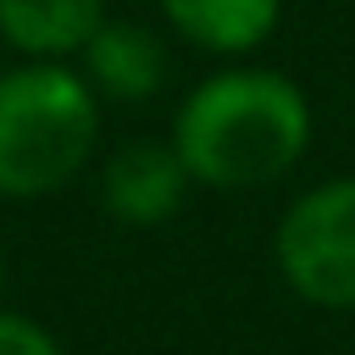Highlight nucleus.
I'll return each instance as SVG.
<instances>
[{
  "label": "nucleus",
  "instance_id": "nucleus-3",
  "mask_svg": "<svg viewBox=\"0 0 355 355\" xmlns=\"http://www.w3.org/2000/svg\"><path fill=\"white\" fill-rule=\"evenodd\" d=\"M283 288L316 311H355V172L300 189L272 227Z\"/></svg>",
  "mask_w": 355,
  "mask_h": 355
},
{
  "label": "nucleus",
  "instance_id": "nucleus-7",
  "mask_svg": "<svg viewBox=\"0 0 355 355\" xmlns=\"http://www.w3.org/2000/svg\"><path fill=\"white\" fill-rule=\"evenodd\" d=\"M105 22V0H0V39L33 61H72Z\"/></svg>",
  "mask_w": 355,
  "mask_h": 355
},
{
  "label": "nucleus",
  "instance_id": "nucleus-5",
  "mask_svg": "<svg viewBox=\"0 0 355 355\" xmlns=\"http://www.w3.org/2000/svg\"><path fill=\"white\" fill-rule=\"evenodd\" d=\"M72 67L83 72V83L100 94V105H150L166 78H172V55L166 39L150 22L133 17H111L83 39V50L72 55Z\"/></svg>",
  "mask_w": 355,
  "mask_h": 355
},
{
  "label": "nucleus",
  "instance_id": "nucleus-2",
  "mask_svg": "<svg viewBox=\"0 0 355 355\" xmlns=\"http://www.w3.org/2000/svg\"><path fill=\"white\" fill-rule=\"evenodd\" d=\"M100 150V94L72 61L17 55L0 67V200L72 189Z\"/></svg>",
  "mask_w": 355,
  "mask_h": 355
},
{
  "label": "nucleus",
  "instance_id": "nucleus-9",
  "mask_svg": "<svg viewBox=\"0 0 355 355\" xmlns=\"http://www.w3.org/2000/svg\"><path fill=\"white\" fill-rule=\"evenodd\" d=\"M0 294H6V255H0Z\"/></svg>",
  "mask_w": 355,
  "mask_h": 355
},
{
  "label": "nucleus",
  "instance_id": "nucleus-8",
  "mask_svg": "<svg viewBox=\"0 0 355 355\" xmlns=\"http://www.w3.org/2000/svg\"><path fill=\"white\" fill-rule=\"evenodd\" d=\"M0 355H67V349H61V338L39 316L0 305Z\"/></svg>",
  "mask_w": 355,
  "mask_h": 355
},
{
  "label": "nucleus",
  "instance_id": "nucleus-1",
  "mask_svg": "<svg viewBox=\"0 0 355 355\" xmlns=\"http://www.w3.org/2000/svg\"><path fill=\"white\" fill-rule=\"evenodd\" d=\"M166 139L189 166L194 189L250 194L288 178L311 155L316 111L288 72L255 61H222L178 100Z\"/></svg>",
  "mask_w": 355,
  "mask_h": 355
},
{
  "label": "nucleus",
  "instance_id": "nucleus-4",
  "mask_svg": "<svg viewBox=\"0 0 355 355\" xmlns=\"http://www.w3.org/2000/svg\"><path fill=\"white\" fill-rule=\"evenodd\" d=\"M189 194L194 178L172 139H122L100 161V211L116 227H161L189 205Z\"/></svg>",
  "mask_w": 355,
  "mask_h": 355
},
{
  "label": "nucleus",
  "instance_id": "nucleus-6",
  "mask_svg": "<svg viewBox=\"0 0 355 355\" xmlns=\"http://www.w3.org/2000/svg\"><path fill=\"white\" fill-rule=\"evenodd\" d=\"M166 33L216 61H250L283 22V0H155Z\"/></svg>",
  "mask_w": 355,
  "mask_h": 355
}]
</instances>
